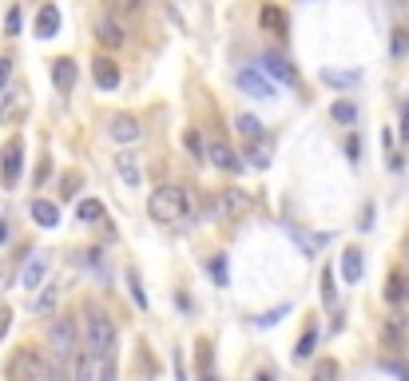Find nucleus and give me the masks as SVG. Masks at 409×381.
Wrapping results in <instances>:
<instances>
[{
    "mask_svg": "<svg viewBox=\"0 0 409 381\" xmlns=\"http://www.w3.org/2000/svg\"><path fill=\"white\" fill-rule=\"evenodd\" d=\"M191 211V203H187V190L183 187H159V190H151V199H147V215L155 222H179L187 219Z\"/></svg>",
    "mask_w": 409,
    "mask_h": 381,
    "instance_id": "obj_1",
    "label": "nucleus"
},
{
    "mask_svg": "<svg viewBox=\"0 0 409 381\" xmlns=\"http://www.w3.org/2000/svg\"><path fill=\"white\" fill-rule=\"evenodd\" d=\"M84 341L96 358H111L116 353V322L103 310H88L84 314Z\"/></svg>",
    "mask_w": 409,
    "mask_h": 381,
    "instance_id": "obj_2",
    "label": "nucleus"
},
{
    "mask_svg": "<svg viewBox=\"0 0 409 381\" xmlns=\"http://www.w3.org/2000/svg\"><path fill=\"white\" fill-rule=\"evenodd\" d=\"M48 346H52V353L60 361H68V358H76V350H80V334H76V322L72 318H56L48 326Z\"/></svg>",
    "mask_w": 409,
    "mask_h": 381,
    "instance_id": "obj_3",
    "label": "nucleus"
},
{
    "mask_svg": "<svg viewBox=\"0 0 409 381\" xmlns=\"http://www.w3.org/2000/svg\"><path fill=\"white\" fill-rule=\"evenodd\" d=\"M21 167H24V140L21 135H12L0 151V183L4 187H16L21 183Z\"/></svg>",
    "mask_w": 409,
    "mask_h": 381,
    "instance_id": "obj_4",
    "label": "nucleus"
},
{
    "mask_svg": "<svg viewBox=\"0 0 409 381\" xmlns=\"http://www.w3.org/2000/svg\"><path fill=\"white\" fill-rule=\"evenodd\" d=\"M48 373H52V365L40 358V350H32V346H24L9 365V377H48Z\"/></svg>",
    "mask_w": 409,
    "mask_h": 381,
    "instance_id": "obj_5",
    "label": "nucleus"
},
{
    "mask_svg": "<svg viewBox=\"0 0 409 381\" xmlns=\"http://www.w3.org/2000/svg\"><path fill=\"white\" fill-rule=\"evenodd\" d=\"M235 84H239L242 91H247L250 100H274L279 96V88H274V80H267L259 68H242L239 76H235Z\"/></svg>",
    "mask_w": 409,
    "mask_h": 381,
    "instance_id": "obj_6",
    "label": "nucleus"
},
{
    "mask_svg": "<svg viewBox=\"0 0 409 381\" xmlns=\"http://www.w3.org/2000/svg\"><path fill=\"white\" fill-rule=\"evenodd\" d=\"M247 211H250V199L242 195L239 187H223L219 190V199H215V215H223L227 222H239Z\"/></svg>",
    "mask_w": 409,
    "mask_h": 381,
    "instance_id": "obj_7",
    "label": "nucleus"
},
{
    "mask_svg": "<svg viewBox=\"0 0 409 381\" xmlns=\"http://www.w3.org/2000/svg\"><path fill=\"white\" fill-rule=\"evenodd\" d=\"M203 159H211L219 171H230V175H235V171H242V159L235 155V147H230L227 140H219V135H215V140L203 147Z\"/></svg>",
    "mask_w": 409,
    "mask_h": 381,
    "instance_id": "obj_8",
    "label": "nucleus"
},
{
    "mask_svg": "<svg viewBox=\"0 0 409 381\" xmlns=\"http://www.w3.org/2000/svg\"><path fill=\"white\" fill-rule=\"evenodd\" d=\"M48 254H40V251H32L28 258H24V266H21V286L24 290H36V286H44V278H48Z\"/></svg>",
    "mask_w": 409,
    "mask_h": 381,
    "instance_id": "obj_9",
    "label": "nucleus"
},
{
    "mask_svg": "<svg viewBox=\"0 0 409 381\" xmlns=\"http://www.w3.org/2000/svg\"><path fill=\"white\" fill-rule=\"evenodd\" d=\"M262 72H267L274 84H290V88L298 84V72H294V64H290L286 56H279V52H267V56H262Z\"/></svg>",
    "mask_w": 409,
    "mask_h": 381,
    "instance_id": "obj_10",
    "label": "nucleus"
},
{
    "mask_svg": "<svg viewBox=\"0 0 409 381\" xmlns=\"http://www.w3.org/2000/svg\"><path fill=\"white\" fill-rule=\"evenodd\" d=\"M91 76H96V84H100L103 91L120 88V64L111 60V56H96V60H91Z\"/></svg>",
    "mask_w": 409,
    "mask_h": 381,
    "instance_id": "obj_11",
    "label": "nucleus"
},
{
    "mask_svg": "<svg viewBox=\"0 0 409 381\" xmlns=\"http://www.w3.org/2000/svg\"><path fill=\"white\" fill-rule=\"evenodd\" d=\"M76 76H80V72H76V60H72V56L52 60V84H56V91H64V96H68V91L76 88Z\"/></svg>",
    "mask_w": 409,
    "mask_h": 381,
    "instance_id": "obj_12",
    "label": "nucleus"
},
{
    "mask_svg": "<svg viewBox=\"0 0 409 381\" xmlns=\"http://www.w3.org/2000/svg\"><path fill=\"white\" fill-rule=\"evenodd\" d=\"M108 131H111V140L131 143V140H140V120L128 115V111H120V115H111V120H108Z\"/></svg>",
    "mask_w": 409,
    "mask_h": 381,
    "instance_id": "obj_13",
    "label": "nucleus"
},
{
    "mask_svg": "<svg viewBox=\"0 0 409 381\" xmlns=\"http://www.w3.org/2000/svg\"><path fill=\"white\" fill-rule=\"evenodd\" d=\"M116 171H120V179H123V187H140L143 183V171H140V155H131V151H120L116 155Z\"/></svg>",
    "mask_w": 409,
    "mask_h": 381,
    "instance_id": "obj_14",
    "label": "nucleus"
},
{
    "mask_svg": "<svg viewBox=\"0 0 409 381\" xmlns=\"http://www.w3.org/2000/svg\"><path fill=\"white\" fill-rule=\"evenodd\" d=\"M259 21H262V28H267L270 36H279V40L290 36V16L282 8H274V4H267V8L259 12Z\"/></svg>",
    "mask_w": 409,
    "mask_h": 381,
    "instance_id": "obj_15",
    "label": "nucleus"
},
{
    "mask_svg": "<svg viewBox=\"0 0 409 381\" xmlns=\"http://www.w3.org/2000/svg\"><path fill=\"white\" fill-rule=\"evenodd\" d=\"M286 234H290L294 242H298V251L306 254V258H314V254H318L322 246L330 242V234H306V231H298L294 222H286Z\"/></svg>",
    "mask_w": 409,
    "mask_h": 381,
    "instance_id": "obj_16",
    "label": "nucleus"
},
{
    "mask_svg": "<svg viewBox=\"0 0 409 381\" xmlns=\"http://www.w3.org/2000/svg\"><path fill=\"white\" fill-rule=\"evenodd\" d=\"M56 32H60V8H56V4H44V8L36 12V36L52 40Z\"/></svg>",
    "mask_w": 409,
    "mask_h": 381,
    "instance_id": "obj_17",
    "label": "nucleus"
},
{
    "mask_svg": "<svg viewBox=\"0 0 409 381\" xmlns=\"http://www.w3.org/2000/svg\"><path fill=\"white\" fill-rule=\"evenodd\" d=\"M270 159H274V140L259 131V135L250 140V163H254V167H270Z\"/></svg>",
    "mask_w": 409,
    "mask_h": 381,
    "instance_id": "obj_18",
    "label": "nucleus"
},
{
    "mask_svg": "<svg viewBox=\"0 0 409 381\" xmlns=\"http://www.w3.org/2000/svg\"><path fill=\"white\" fill-rule=\"evenodd\" d=\"M28 211H32V219H36V227H48V231H52V227L60 222V207H56V203H48V199H36Z\"/></svg>",
    "mask_w": 409,
    "mask_h": 381,
    "instance_id": "obj_19",
    "label": "nucleus"
},
{
    "mask_svg": "<svg viewBox=\"0 0 409 381\" xmlns=\"http://www.w3.org/2000/svg\"><path fill=\"white\" fill-rule=\"evenodd\" d=\"M362 266H366V258H362V251H358V246H349V251L342 254V278H346L349 286H354V282L362 278Z\"/></svg>",
    "mask_w": 409,
    "mask_h": 381,
    "instance_id": "obj_20",
    "label": "nucleus"
},
{
    "mask_svg": "<svg viewBox=\"0 0 409 381\" xmlns=\"http://www.w3.org/2000/svg\"><path fill=\"white\" fill-rule=\"evenodd\" d=\"M96 36H100V44H108V48H120L123 44V24L120 21H100L96 24Z\"/></svg>",
    "mask_w": 409,
    "mask_h": 381,
    "instance_id": "obj_21",
    "label": "nucleus"
},
{
    "mask_svg": "<svg viewBox=\"0 0 409 381\" xmlns=\"http://www.w3.org/2000/svg\"><path fill=\"white\" fill-rule=\"evenodd\" d=\"M76 219H80V222H103V219H108V211H103L100 199H80V203H76Z\"/></svg>",
    "mask_w": 409,
    "mask_h": 381,
    "instance_id": "obj_22",
    "label": "nucleus"
},
{
    "mask_svg": "<svg viewBox=\"0 0 409 381\" xmlns=\"http://www.w3.org/2000/svg\"><path fill=\"white\" fill-rule=\"evenodd\" d=\"M322 84H330V88H354V84H362V72H334V68H322Z\"/></svg>",
    "mask_w": 409,
    "mask_h": 381,
    "instance_id": "obj_23",
    "label": "nucleus"
},
{
    "mask_svg": "<svg viewBox=\"0 0 409 381\" xmlns=\"http://www.w3.org/2000/svg\"><path fill=\"white\" fill-rule=\"evenodd\" d=\"M381 341H386L389 350H401V346H405V322H401V318H389L386 330H381Z\"/></svg>",
    "mask_w": 409,
    "mask_h": 381,
    "instance_id": "obj_24",
    "label": "nucleus"
},
{
    "mask_svg": "<svg viewBox=\"0 0 409 381\" xmlns=\"http://www.w3.org/2000/svg\"><path fill=\"white\" fill-rule=\"evenodd\" d=\"M386 302H393V306H398V302H409V282L401 278L398 271L386 278Z\"/></svg>",
    "mask_w": 409,
    "mask_h": 381,
    "instance_id": "obj_25",
    "label": "nucleus"
},
{
    "mask_svg": "<svg viewBox=\"0 0 409 381\" xmlns=\"http://www.w3.org/2000/svg\"><path fill=\"white\" fill-rule=\"evenodd\" d=\"M314 341H318V330H314V326H306V334H302L298 346H294V361H306L310 353H314Z\"/></svg>",
    "mask_w": 409,
    "mask_h": 381,
    "instance_id": "obj_26",
    "label": "nucleus"
},
{
    "mask_svg": "<svg viewBox=\"0 0 409 381\" xmlns=\"http://www.w3.org/2000/svg\"><path fill=\"white\" fill-rule=\"evenodd\" d=\"M405 52H409V28H393V36H389V56L401 60Z\"/></svg>",
    "mask_w": 409,
    "mask_h": 381,
    "instance_id": "obj_27",
    "label": "nucleus"
},
{
    "mask_svg": "<svg viewBox=\"0 0 409 381\" xmlns=\"http://www.w3.org/2000/svg\"><path fill=\"white\" fill-rule=\"evenodd\" d=\"M128 286H131V298H135V306H143V310H147V290H143L140 271H135V266H128Z\"/></svg>",
    "mask_w": 409,
    "mask_h": 381,
    "instance_id": "obj_28",
    "label": "nucleus"
},
{
    "mask_svg": "<svg viewBox=\"0 0 409 381\" xmlns=\"http://www.w3.org/2000/svg\"><path fill=\"white\" fill-rule=\"evenodd\" d=\"M330 115H334V120H338V123H346V127H349V123L358 120V108H354V103H349V100H338V103H334V108H330Z\"/></svg>",
    "mask_w": 409,
    "mask_h": 381,
    "instance_id": "obj_29",
    "label": "nucleus"
},
{
    "mask_svg": "<svg viewBox=\"0 0 409 381\" xmlns=\"http://www.w3.org/2000/svg\"><path fill=\"white\" fill-rule=\"evenodd\" d=\"M322 302H326V310H338V294H334V271H322Z\"/></svg>",
    "mask_w": 409,
    "mask_h": 381,
    "instance_id": "obj_30",
    "label": "nucleus"
},
{
    "mask_svg": "<svg viewBox=\"0 0 409 381\" xmlns=\"http://www.w3.org/2000/svg\"><path fill=\"white\" fill-rule=\"evenodd\" d=\"M21 96H24V91H12V96H9V103H4V111H0V120H4V123H12V120L24 111V100H21Z\"/></svg>",
    "mask_w": 409,
    "mask_h": 381,
    "instance_id": "obj_31",
    "label": "nucleus"
},
{
    "mask_svg": "<svg viewBox=\"0 0 409 381\" xmlns=\"http://www.w3.org/2000/svg\"><path fill=\"white\" fill-rule=\"evenodd\" d=\"M56 298H60V290H56V286H48V290H44L40 298L32 302V310H36V314H52V306H56Z\"/></svg>",
    "mask_w": 409,
    "mask_h": 381,
    "instance_id": "obj_32",
    "label": "nucleus"
},
{
    "mask_svg": "<svg viewBox=\"0 0 409 381\" xmlns=\"http://www.w3.org/2000/svg\"><path fill=\"white\" fill-rule=\"evenodd\" d=\"M290 314V302H282L279 310H267V314H259V318H254V326H262V330H267V326H274V322H282Z\"/></svg>",
    "mask_w": 409,
    "mask_h": 381,
    "instance_id": "obj_33",
    "label": "nucleus"
},
{
    "mask_svg": "<svg viewBox=\"0 0 409 381\" xmlns=\"http://www.w3.org/2000/svg\"><path fill=\"white\" fill-rule=\"evenodd\" d=\"M207 271L215 274V282H219V286H227V258H223V254H215V258L207 262Z\"/></svg>",
    "mask_w": 409,
    "mask_h": 381,
    "instance_id": "obj_34",
    "label": "nucleus"
},
{
    "mask_svg": "<svg viewBox=\"0 0 409 381\" xmlns=\"http://www.w3.org/2000/svg\"><path fill=\"white\" fill-rule=\"evenodd\" d=\"M235 123H239V131H242V135H247V140H254V135H259V131H262V123L254 120V115H239V120H235Z\"/></svg>",
    "mask_w": 409,
    "mask_h": 381,
    "instance_id": "obj_35",
    "label": "nucleus"
},
{
    "mask_svg": "<svg viewBox=\"0 0 409 381\" xmlns=\"http://www.w3.org/2000/svg\"><path fill=\"white\" fill-rule=\"evenodd\" d=\"M338 373H342V365H338V361H318V365H314V377H338Z\"/></svg>",
    "mask_w": 409,
    "mask_h": 381,
    "instance_id": "obj_36",
    "label": "nucleus"
},
{
    "mask_svg": "<svg viewBox=\"0 0 409 381\" xmlns=\"http://www.w3.org/2000/svg\"><path fill=\"white\" fill-rule=\"evenodd\" d=\"M199 373L203 377L211 373V341L207 338H199Z\"/></svg>",
    "mask_w": 409,
    "mask_h": 381,
    "instance_id": "obj_37",
    "label": "nucleus"
},
{
    "mask_svg": "<svg viewBox=\"0 0 409 381\" xmlns=\"http://www.w3.org/2000/svg\"><path fill=\"white\" fill-rule=\"evenodd\" d=\"M381 370H386V373H393V377H409V365H405V361H393V358H386V361H381Z\"/></svg>",
    "mask_w": 409,
    "mask_h": 381,
    "instance_id": "obj_38",
    "label": "nucleus"
},
{
    "mask_svg": "<svg viewBox=\"0 0 409 381\" xmlns=\"http://www.w3.org/2000/svg\"><path fill=\"white\" fill-rule=\"evenodd\" d=\"M4 28H9V36H21V28H24V16H21V8H12V12H9V21H4Z\"/></svg>",
    "mask_w": 409,
    "mask_h": 381,
    "instance_id": "obj_39",
    "label": "nucleus"
},
{
    "mask_svg": "<svg viewBox=\"0 0 409 381\" xmlns=\"http://www.w3.org/2000/svg\"><path fill=\"white\" fill-rule=\"evenodd\" d=\"M12 266H16L12 258H4V262H0V290L9 286V278H12Z\"/></svg>",
    "mask_w": 409,
    "mask_h": 381,
    "instance_id": "obj_40",
    "label": "nucleus"
},
{
    "mask_svg": "<svg viewBox=\"0 0 409 381\" xmlns=\"http://www.w3.org/2000/svg\"><path fill=\"white\" fill-rule=\"evenodd\" d=\"M108 4L116 12H135V8H140V0H108Z\"/></svg>",
    "mask_w": 409,
    "mask_h": 381,
    "instance_id": "obj_41",
    "label": "nucleus"
},
{
    "mask_svg": "<svg viewBox=\"0 0 409 381\" xmlns=\"http://www.w3.org/2000/svg\"><path fill=\"white\" fill-rule=\"evenodd\" d=\"M76 187H80V175H76V171H72V175H64V195H76Z\"/></svg>",
    "mask_w": 409,
    "mask_h": 381,
    "instance_id": "obj_42",
    "label": "nucleus"
},
{
    "mask_svg": "<svg viewBox=\"0 0 409 381\" xmlns=\"http://www.w3.org/2000/svg\"><path fill=\"white\" fill-rule=\"evenodd\" d=\"M9 330H12V310L9 306H0V338H4Z\"/></svg>",
    "mask_w": 409,
    "mask_h": 381,
    "instance_id": "obj_43",
    "label": "nucleus"
},
{
    "mask_svg": "<svg viewBox=\"0 0 409 381\" xmlns=\"http://www.w3.org/2000/svg\"><path fill=\"white\" fill-rule=\"evenodd\" d=\"M187 147H191V151H195V155L203 159V140L195 135V131H187Z\"/></svg>",
    "mask_w": 409,
    "mask_h": 381,
    "instance_id": "obj_44",
    "label": "nucleus"
},
{
    "mask_svg": "<svg viewBox=\"0 0 409 381\" xmlns=\"http://www.w3.org/2000/svg\"><path fill=\"white\" fill-rule=\"evenodd\" d=\"M9 76H12V60H9V56H4V60H0V84L9 80Z\"/></svg>",
    "mask_w": 409,
    "mask_h": 381,
    "instance_id": "obj_45",
    "label": "nucleus"
},
{
    "mask_svg": "<svg viewBox=\"0 0 409 381\" xmlns=\"http://www.w3.org/2000/svg\"><path fill=\"white\" fill-rule=\"evenodd\" d=\"M401 140H409V103H405V115H401Z\"/></svg>",
    "mask_w": 409,
    "mask_h": 381,
    "instance_id": "obj_46",
    "label": "nucleus"
},
{
    "mask_svg": "<svg viewBox=\"0 0 409 381\" xmlns=\"http://www.w3.org/2000/svg\"><path fill=\"white\" fill-rule=\"evenodd\" d=\"M9 239V222H0V242Z\"/></svg>",
    "mask_w": 409,
    "mask_h": 381,
    "instance_id": "obj_47",
    "label": "nucleus"
},
{
    "mask_svg": "<svg viewBox=\"0 0 409 381\" xmlns=\"http://www.w3.org/2000/svg\"><path fill=\"white\" fill-rule=\"evenodd\" d=\"M401 254H405V258H409V234H405V239H401Z\"/></svg>",
    "mask_w": 409,
    "mask_h": 381,
    "instance_id": "obj_48",
    "label": "nucleus"
},
{
    "mask_svg": "<svg viewBox=\"0 0 409 381\" xmlns=\"http://www.w3.org/2000/svg\"><path fill=\"white\" fill-rule=\"evenodd\" d=\"M389 4H405V0H389Z\"/></svg>",
    "mask_w": 409,
    "mask_h": 381,
    "instance_id": "obj_49",
    "label": "nucleus"
}]
</instances>
